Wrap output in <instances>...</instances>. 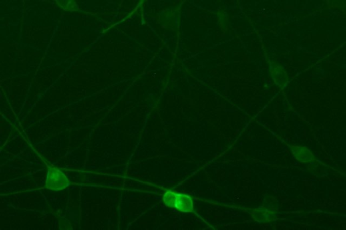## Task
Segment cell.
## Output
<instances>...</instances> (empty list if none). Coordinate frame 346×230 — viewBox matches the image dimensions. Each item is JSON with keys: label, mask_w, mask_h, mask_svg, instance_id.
<instances>
[{"label": "cell", "mask_w": 346, "mask_h": 230, "mask_svg": "<svg viewBox=\"0 0 346 230\" xmlns=\"http://www.w3.org/2000/svg\"><path fill=\"white\" fill-rule=\"evenodd\" d=\"M182 213H193L194 212V202L192 198L186 194H177L175 207Z\"/></svg>", "instance_id": "obj_2"}, {"label": "cell", "mask_w": 346, "mask_h": 230, "mask_svg": "<svg viewBox=\"0 0 346 230\" xmlns=\"http://www.w3.org/2000/svg\"><path fill=\"white\" fill-rule=\"evenodd\" d=\"M177 193H175L174 191H166L165 192L164 195H163V201L165 204V205L169 207H175V205H176Z\"/></svg>", "instance_id": "obj_3"}, {"label": "cell", "mask_w": 346, "mask_h": 230, "mask_svg": "<svg viewBox=\"0 0 346 230\" xmlns=\"http://www.w3.org/2000/svg\"><path fill=\"white\" fill-rule=\"evenodd\" d=\"M68 179L59 169L56 167L49 169L46 180V187L48 189L58 191L68 187Z\"/></svg>", "instance_id": "obj_1"}]
</instances>
